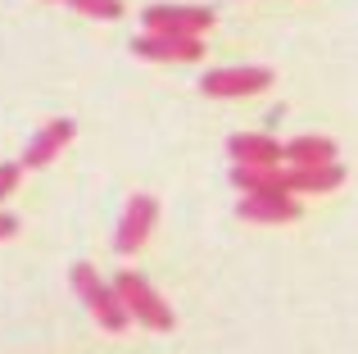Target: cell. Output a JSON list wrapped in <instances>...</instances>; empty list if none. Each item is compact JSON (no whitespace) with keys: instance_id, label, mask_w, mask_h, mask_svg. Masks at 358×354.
Segmentation results:
<instances>
[{"instance_id":"5b68a950","label":"cell","mask_w":358,"mask_h":354,"mask_svg":"<svg viewBox=\"0 0 358 354\" xmlns=\"http://www.w3.org/2000/svg\"><path fill=\"white\" fill-rule=\"evenodd\" d=\"M136 59H155V64H195L204 59L200 36H177V32H141L131 41Z\"/></svg>"},{"instance_id":"7c38bea8","label":"cell","mask_w":358,"mask_h":354,"mask_svg":"<svg viewBox=\"0 0 358 354\" xmlns=\"http://www.w3.org/2000/svg\"><path fill=\"white\" fill-rule=\"evenodd\" d=\"M286 164H295V169L336 164V141L331 136H295V141H286Z\"/></svg>"},{"instance_id":"9a60e30c","label":"cell","mask_w":358,"mask_h":354,"mask_svg":"<svg viewBox=\"0 0 358 354\" xmlns=\"http://www.w3.org/2000/svg\"><path fill=\"white\" fill-rule=\"evenodd\" d=\"M9 236H18V218L14 213H0V241H9Z\"/></svg>"},{"instance_id":"ba28073f","label":"cell","mask_w":358,"mask_h":354,"mask_svg":"<svg viewBox=\"0 0 358 354\" xmlns=\"http://www.w3.org/2000/svg\"><path fill=\"white\" fill-rule=\"evenodd\" d=\"M227 155L236 164H250V169H277L286 160V146H277L268 132H236L227 141Z\"/></svg>"},{"instance_id":"6da1fadb","label":"cell","mask_w":358,"mask_h":354,"mask_svg":"<svg viewBox=\"0 0 358 354\" xmlns=\"http://www.w3.org/2000/svg\"><path fill=\"white\" fill-rule=\"evenodd\" d=\"M69 282H73V291H78V300L91 309V318H96L105 332H114V337H118V332L131 327V313H127V304H122L118 286L105 282V277L96 273V264H73Z\"/></svg>"},{"instance_id":"5bb4252c","label":"cell","mask_w":358,"mask_h":354,"mask_svg":"<svg viewBox=\"0 0 358 354\" xmlns=\"http://www.w3.org/2000/svg\"><path fill=\"white\" fill-rule=\"evenodd\" d=\"M18 177H23V164H0V200L18 191Z\"/></svg>"},{"instance_id":"3957f363","label":"cell","mask_w":358,"mask_h":354,"mask_svg":"<svg viewBox=\"0 0 358 354\" xmlns=\"http://www.w3.org/2000/svg\"><path fill=\"white\" fill-rule=\"evenodd\" d=\"M145 32H177V36H204L213 27V9L204 5H150L141 14Z\"/></svg>"},{"instance_id":"8992f818","label":"cell","mask_w":358,"mask_h":354,"mask_svg":"<svg viewBox=\"0 0 358 354\" xmlns=\"http://www.w3.org/2000/svg\"><path fill=\"white\" fill-rule=\"evenodd\" d=\"M155 222H159V200H155V195H131L127 209H122V218H118L114 250H118V255H136V250L150 241Z\"/></svg>"},{"instance_id":"8fae6325","label":"cell","mask_w":358,"mask_h":354,"mask_svg":"<svg viewBox=\"0 0 358 354\" xmlns=\"http://www.w3.org/2000/svg\"><path fill=\"white\" fill-rule=\"evenodd\" d=\"M231 186L245 195H290L286 191V169H250V164H236L231 169Z\"/></svg>"},{"instance_id":"4fadbf2b","label":"cell","mask_w":358,"mask_h":354,"mask_svg":"<svg viewBox=\"0 0 358 354\" xmlns=\"http://www.w3.org/2000/svg\"><path fill=\"white\" fill-rule=\"evenodd\" d=\"M87 18H122V0H64Z\"/></svg>"},{"instance_id":"52a82bcc","label":"cell","mask_w":358,"mask_h":354,"mask_svg":"<svg viewBox=\"0 0 358 354\" xmlns=\"http://www.w3.org/2000/svg\"><path fill=\"white\" fill-rule=\"evenodd\" d=\"M73 132H78L73 118H50V123L27 141V150H23V160H18V164H23V169H45L55 155H64V146L73 141Z\"/></svg>"},{"instance_id":"277c9868","label":"cell","mask_w":358,"mask_h":354,"mask_svg":"<svg viewBox=\"0 0 358 354\" xmlns=\"http://www.w3.org/2000/svg\"><path fill=\"white\" fill-rule=\"evenodd\" d=\"M272 87V69H209L200 78V91L213 100H241V96H259Z\"/></svg>"},{"instance_id":"7a4b0ae2","label":"cell","mask_w":358,"mask_h":354,"mask_svg":"<svg viewBox=\"0 0 358 354\" xmlns=\"http://www.w3.org/2000/svg\"><path fill=\"white\" fill-rule=\"evenodd\" d=\"M114 286H118L122 304H127L131 323H141V327H150V332H173V327H177V313L168 309V300H164V295H159L141 273L122 268V273L114 277Z\"/></svg>"},{"instance_id":"30bf717a","label":"cell","mask_w":358,"mask_h":354,"mask_svg":"<svg viewBox=\"0 0 358 354\" xmlns=\"http://www.w3.org/2000/svg\"><path fill=\"white\" fill-rule=\"evenodd\" d=\"M345 182V169L341 164H317V169H286V191L290 195H322V191H336Z\"/></svg>"},{"instance_id":"9c48e42d","label":"cell","mask_w":358,"mask_h":354,"mask_svg":"<svg viewBox=\"0 0 358 354\" xmlns=\"http://www.w3.org/2000/svg\"><path fill=\"white\" fill-rule=\"evenodd\" d=\"M236 213L245 222H295L299 200L295 195H241Z\"/></svg>"}]
</instances>
